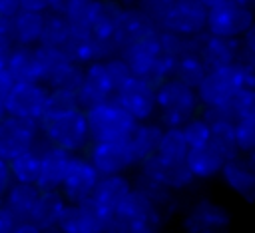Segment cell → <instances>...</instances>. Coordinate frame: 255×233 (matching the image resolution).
I'll return each instance as SVG.
<instances>
[{"mask_svg": "<svg viewBox=\"0 0 255 233\" xmlns=\"http://www.w3.org/2000/svg\"><path fill=\"white\" fill-rule=\"evenodd\" d=\"M155 117L163 127H181L185 121L197 116L201 104L195 88L169 78L155 88Z\"/></svg>", "mask_w": 255, "mask_h": 233, "instance_id": "cell-1", "label": "cell"}, {"mask_svg": "<svg viewBox=\"0 0 255 233\" xmlns=\"http://www.w3.org/2000/svg\"><path fill=\"white\" fill-rule=\"evenodd\" d=\"M42 127V141L62 147L74 155H82L92 145L88 119L84 110H76L58 117L40 119Z\"/></svg>", "mask_w": 255, "mask_h": 233, "instance_id": "cell-2", "label": "cell"}, {"mask_svg": "<svg viewBox=\"0 0 255 233\" xmlns=\"http://www.w3.org/2000/svg\"><path fill=\"white\" fill-rule=\"evenodd\" d=\"M86 119L92 141H124L129 129L135 125L116 98L86 110Z\"/></svg>", "mask_w": 255, "mask_h": 233, "instance_id": "cell-3", "label": "cell"}, {"mask_svg": "<svg viewBox=\"0 0 255 233\" xmlns=\"http://www.w3.org/2000/svg\"><path fill=\"white\" fill-rule=\"evenodd\" d=\"M36 58H38V74L40 84L46 88H76L82 66L72 62V58L62 48H50V46H36Z\"/></svg>", "mask_w": 255, "mask_h": 233, "instance_id": "cell-4", "label": "cell"}, {"mask_svg": "<svg viewBox=\"0 0 255 233\" xmlns=\"http://www.w3.org/2000/svg\"><path fill=\"white\" fill-rule=\"evenodd\" d=\"M243 80L239 74L237 64L219 68V70H209L201 84L195 88L199 104L205 110H217L227 106L241 90H243Z\"/></svg>", "mask_w": 255, "mask_h": 233, "instance_id": "cell-5", "label": "cell"}, {"mask_svg": "<svg viewBox=\"0 0 255 233\" xmlns=\"http://www.w3.org/2000/svg\"><path fill=\"white\" fill-rule=\"evenodd\" d=\"M207 6L201 0H173L159 30L173 32L187 40H197L207 32Z\"/></svg>", "mask_w": 255, "mask_h": 233, "instance_id": "cell-6", "label": "cell"}, {"mask_svg": "<svg viewBox=\"0 0 255 233\" xmlns=\"http://www.w3.org/2000/svg\"><path fill=\"white\" fill-rule=\"evenodd\" d=\"M42 141V127L38 119H24L6 116L0 121V157L10 161L24 151L34 149Z\"/></svg>", "mask_w": 255, "mask_h": 233, "instance_id": "cell-7", "label": "cell"}, {"mask_svg": "<svg viewBox=\"0 0 255 233\" xmlns=\"http://www.w3.org/2000/svg\"><path fill=\"white\" fill-rule=\"evenodd\" d=\"M255 22V14L251 6L237 4L227 0L219 6L207 10V34L239 40Z\"/></svg>", "mask_w": 255, "mask_h": 233, "instance_id": "cell-8", "label": "cell"}, {"mask_svg": "<svg viewBox=\"0 0 255 233\" xmlns=\"http://www.w3.org/2000/svg\"><path fill=\"white\" fill-rule=\"evenodd\" d=\"M229 225V211L211 199H197L181 219L183 233H227Z\"/></svg>", "mask_w": 255, "mask_h": 233, "instance_id": "cell-9", "label": "cell"}, {"mask_svg": "<svg viewBox=\"0 0 255 233\" xmlns=\"http://www.w3.org/2000/svg\"><path fill=\"white\" fill-rule=\"evenodd\" d=\"M118 104L129 114L135 123L155 119L157 106H155V86L143 78H131L118 94Z\"/></svg>", "mask_w": 255, "mask_h": 233, "instance_id": "cell-10", "label": "cell"}, {"mask_svg": "<svg viewBox=\"0 0 255 233\" xmlns=\"http://www.w3.org/2000/svg\"><path fill=\"white\" fill-rule=\"evenodd\" d=\"M235 153H239V151L233 145L209 137V141L205 145L191 147L185 161L195 179H211L221 173L225 161L231 159Z\"/></svg>", "mask_w": 255, "mask_h": 233, "instance_id": "cell-11", "label": "cell"}, {"mask_svg": "<svg viewBox=\"0 0 255 233\" xmlns=\"http://www.w3.org/2000/svg\"><path fill=\"white\" fill-rule=\"evenodd\" d=\"M100 173L86 155H74L70 169L60 185V193L66 203H84L92 199V193L100 181Z\"/></svg>", "mask_w": 255, "mask_h": 233, "instance_id": "cell-12", "label": "cell"}, {"mask_svg": "<svg viewBox=\"0 0 255 233\" xmlns=\"http://www.w3.org/2000/svg\"><path fill=\"white\" fill-rule=\"evenodd\" d=\"M76 92V98H78V104H80V110H90V108H96L108 100L114 98V90L110 86V80H108V74H106V68H104V62H92L88 66L82 68V76L74 88Z\"/></svg>", "mask_w": 255, "mask_h": 233, "instance_id": "cell-13", "label": "cell"}, {"mask_svg": "<svg viewBox=\"0 0 255 233\" xmlns=\"http://www.w3.org/2000/svg\"><path fill=\"white\" fill-rule=\"evenodd\" d=\"M46 94H48V88L42 86L40 82H18L4 102L6 114L12 117L40 121L44 116Z\"/></svg>", "mask_w": 255, "mask_h": 233, "instance_id": "cell-14", "label": "cell"}, {"mask_svg": "<svg viewBox=\"0 0 255 233\" xmlns=\"http://www.w3.org/2000/svg\"><path fill=\"white\" fill-rule=\"evenodd\" d=\"M86 157L100 175H126L135 167L124 141H92Z\"/></svg>", "mask_w": 255, "mask_h": 233, "instance_id": "cell-15", "label": "cell"}, {"mask_svg": "<svg viewBox=\"0 0 255 233\" xmlns=\"http://www.w3.org/2000/svg\"><path fill=\"white\" fill-rule=\"evenodd\" d=\"M131 191H133V181L128 175H102L90 201L108 221V217H112L128 201Z\"/></svg>", "mask_w": 255, "mask_h": 233, "instance_id": "cell-16", "label": "cell"}, {"mask_svg": "<svg viewBox=\"0 0 255 233\" xmlns=\"http://www.w3.org/2000/svg\"><path fill=\"white\" fill-rule=\"evenodd\" d=\"M225 185L245 201H255V153H235L221 173Z\"/></svg>", "mask_w": 255, "mask_h": 233, "instance_id": "cell-17", "label": "cell"}, {"mask_svg": "<svg viewBox=\"0 0 255 233\" xmlns=\"http://www.w3.org/2000/svg\"><path fill=\"white\" fill-rule=\"evenodd\" d=\"M195 52L199 54L207 72L219 70V68L233 66L237 62V58L241 54V42L207 34V36H199L195 40Z\"/></svg>", "mask_w": 255, "mask_h": 233, "instance_id": "cell-18", "label": "cell"}, {"mask_svg": "<svg viewBox=\"0 0 255 233\" xmlns=\"http://www.w3.org/2000/svg\"><path fill=\"white\" fill-rule=\"evenodd\" d=\"M58 229L62 233H106V217L92 201L66 203Z\"/></svg>", "mask_w": 255, "mask_h": 233, "instance_id": "cell-19", "label": "cell"}, {"mask_svg": "<svg viewBox=\"0 0 255 233\" xmlns=\"http://www.w3.org/2000/svg\"><path fill=\"white\" fill-rule=\"evenodd\" d=\"M40 149V179H38V187L40 189H60L70 163L74 159V153L50 145L46 141L38 143Z\"/></svg>", "mask_w": 255, "mask_h": 233, "instance_id": "cell-20", "label": "cell"}, {"mask_svg": "<svg viewBox=\"0 0 255 233\" xmlns=\"http://www.w3.org/2000/svg\"><path fill=\"white\" fill-rule=\"evenodd\" d=\"M163 125L155 119L151 121H141L135 123L129 133L124 139V145L131 157V161L135 163V167H139L147 157H151L159 145V139L163 135Z\"/></svg>", "mask_w": 255, "mask_h": 233, "instance_id": "cell-21", "label": "cell"}, {"mask_svg": "<svg viewBox=\"0 0 255 233\" xmlns=\"http://www.w3.org/2000/svg\"><path fill=\"white\" fill-rule=\"evenodd\" d=\"M44 18H46V14H40V12L18 10L10 18V42H12V46L36 48L40 44Z\"/></svg>", "mask_w": 255, "mask_h": 233, "instance_id": "cell-22", "label": "cell"}, {"mask_svg": "<svg viewBox=\"0 0 255 233\" xmlns=\"http://www.w3.org/2000/svg\"><path fill=\"white\" fill-rule=\"evenodd\" d=\"M126 10H128V6L120 0H98L92 20H90V32H94L98 36L114 38L124 22Z\"/></svg>", "mask_w": 255, "mask_h": 233, "instance_id": "cell-23", "label": "cell"}, {"mask_svg": "<svg viewBox=\"0 0 255 233\" xmlns=\"http://www.w3.org/2000/svg\"><path fill=\"white\" fill-rule=\"evenodd\" d=\"M64 207H66V199L62 197V193L58 189H40V197L36 201L30 221L36 223L44 231L54 229V227H58Z\"/></svg>", "mask_w": 255, "mask_h": 233, "instance_id": "cell-24", "label": "cell"}, {"mask_svg": "<svg viewBox=\"0 0 255 233\" xmlns=\"http://www.w3.org/2000/svg\"><path fill=\"white\" fill-rule=\"evenodd\" d=\"M38 197H40V187L38 185H28V183H16L14 181L10 185V189L6 191L2 205L18 221H30Z\"/></svg>", "mask_w": 255, "mask_h": 233, "instance_id": "cell-25", "label": "cell"}, {"mask_svg": "<svg viewBox=\"0 0 255 233\" xmlns=\"http://www.w3.org/2000/svg\"><path fill=\"white\" fill-rule=\"evenodd\" d=\"M6 72L18 82H40L38 74V58L36 48L26 46H12L8 58H6Z\"/></svg>", "mask_w": 255, "mask_h": 233, "instance_id": "cell-26", "label": "cell"}, {"mask_svg": "<svg viewBox=\"0 0 255 233\" xmlns=\"http://www.w3.org/2000/svg\"><path fill=\"white\" fill-rule=\"evenodd\" d=\"M205 74H207V68L201 62V58H199V54L195 52V46H193L191 50L177 56L171 78L189 86V88H197L201 84V80L205 78Z\"/></svg>", "mask_w": 255, "mask_h": 233, "instance_id": "cell-27", "label": "cell"}, {"mask_svg": "<svg viewBox=\"0 0 255 233\" xmlns=\"http://www.w3.org/2000/svg\"><path fill=\"white\" fill-rule=\"evenodd\" d=\"M98 0H52L50 12L64 16L76 28H88Z\"/></svg>", "mask_w": 255, "mask_h": 233, "instance_id": "cell-28", "label": "cell"}, {"mask_svg": "<svg viewBox=\"0 0 255 233\" xmlns=\"http://www.w3.org/2000/svg\"><path fill=\"white\" fill-rule=\"evenodd\" d=\"M163 221L155 217H129L114 213L106 221V233H161Z\"/></svg>", "mask_w": 255, "mask_h": 233, "instance_id": "cell-29", "label": "cell"}, {"mask_svg": "<svg viewBox=\"0 0 255 233\" xmlns=\"http://www.w3.org/2000/svg\"><path fill=\"white\" fill-rule=\"evenodd\" d=\"M187 153H189V145L185 141L181 127H165L153 155L161 161L177 163V161H185Z\"/></svg>", "mask_w": 255, "mask_h": 233, "instance_id": "cell-30", "label": "cell"}, {"mask_svg": "<svg viewBox=\"0 0 255 233\" xmlns=\"http://www.w3.org/2000/svg\"><path fill=\"white\" fill-rule=\"evenodd\" d=\"M12 179L16 183H28V185H38L40 179V149L38 145L30 151L20 153L18 157L8 161Z\"/></svg>", "mask_w": 255, "mask_h": 233, "instance_id": "cell-31", "label": "cell"}, {"mask_svg": "<svg viewBox=\"0 0 255 233\" xmlns=\"http://www.w3.org/2000/svg\"><path fill=\"white\" fill-rule=\"evenodd\" d=\"M76 110H80V104H78L76 92L72 88H48L42 119L58 117V116H64V114H70Z\"/></svg>", "mask_w": 255, "mask_h": 233, "instance_id": "cell-32", "label": "cell"}, {"mask_svg": "<svg viewBox=\"0 0 255 233\" xmlns=\"http://www.w3.org/2000/svg\"><path fill=\"white\" fill-rule=\"evenodd\" d=\"M72 34V24L54 12H48L44 18L42 34H40V44L38 46H50V48H64Z\"/></svg>", "mask_w": 255, "mask_h": 233, "instance_id": "cell-33", "label": "cell"}, {"mask_svg": "<svg viewBox=\"0 0 255 233\" xmlns=\"http://www.w3.org/2000/svg\"><path fill=\"white\" fill-rule=\"evenodd\" d=\"M118 54V46H116V40L114 38H108V36H98L94 32H90L88 36V44H86V58H88V64L92 62H106L110 60L112 56ZM86 64V66H88Z\"/></svg>", "mask_w": 255, "mask_h": 233, "instance_id": "cell-34", "label": "cell"}, {"mask_svg": "<svg viewBox=\"0 0 255 233\" xmlns=\"http://www.w3.org/2000/svg\"><path fill=\"white\" fill-rule=\"evenodd\" d=\"M104 68H106V74H108V80H110V86H112L114 98H116V94L133 78V72H131L129 64L120 54H116L110 60H106L104 62Z\"/></svg>", "mask_w": 255, "mask_h": 233, "instance_id": "cell-35", "label": "cell"}, {"mask_svg": "<svg viewBox=\"0 0 255 233\" xmlns=\"http://www.w3.org/2000/svg\"><path fill=\"white\" fill-rule=\"evenodd\" d=\"M181 131H183V135H185V141H187V145H189V149L191 147H201V145H205L207 141H209V137H211V125H209V121L201 116H195V117H191L189 121H185L183 125H181Z\"/></svg>", "mask_w": 255, "mask_h": 233, "instance_id": "cell-36", "label": "cell"}, {"mask_svg": "<svg viewBox=\"0 0 255 233\" xmlns=\"http://www.w3.org/2000/svg\"><path fill=\"white\" fill-rule=\"evenodd\" d=\"M235 147L239 153L255 151V117H241L235 121Z\"/></svg>", "mask_w": 255, "mask_h": 233, "instance_id": "cell-37", "label": "cell"}, {"mask_svg": "<svg viewBox=\"0 0 255 233\" xmlns=\"http://www.w3.org/2000/svg\"><path fill=\"white\" fill-rule=\"evenodd\" d=\"M173 0H131L129 6L135 8L137 12H141L145 18H149L153 24H161V20L165 18L169 6Z\"/></svg>", "mask_w": 255, "mask_h": 233, "instance_id": "cell-38", "label": "cell"}, {"mask_svg": "<svg viewBox=\"0 0 255 233\" xmlns=\"http://www.w3.org/2000/svg\"><path fill=\"white\" fill-rule=\"evenodd\" d=\"M235 64H237V68H239L243 86L255 90V56H253V54H245V52H241Z\"/></svg>", "mask_w": 255, "mask_h": 233, "instance_id": "cell-39", "label": "cell"}, {"mask_svg": "<svg viewBox=\"0 0 255 233\" xmlns=\"http://www.w3.org/2000/svg\"><path fill=\"white\" fill-rule=\"evenodd\" d=\"M50 8H52V0H20V10L48 14Z\"/></svg>", "mask_w": 255, "mask_h": 233, "instance_id": "cell-40", "label": "cell"}, {"mask_svg": "<svg viewBox=\"0 0 255 233\" xmlns=\"http://www.w3.org/2000/svg\"><path fill=\"white\" fill-rule=\"evenodd\" d=\"M12 183H14V179H12V173H10V165H8L6 159L0 157V199H4V195H6V191L10 189Z\"/></svg>", "mask_w": 255, "mask_h": 233, "instance_id": "cell-41", "label": "cell"}, {"mask_svg": "<svg viewBox=\"0 0 255 233\" xmlns=\"http://www.w3.org/2000/svg\"><path fill=\"white\" fill-rule=\"evenodd\" d=\"M16 223H18V219L0 203V233H12Z\"/></svg>", "mask_w": 255, "mask_h": 233, "instance_id": "cell-42", "label": "cell"}, {"mask_svg": "<svg viewBox=\"0 0 255 233\" xmlns=\"http://www.w3.org/2000/svg\"><path fill=\"white\" fill-rule=\"evenodd\" d=\"M14 86H16V80L6 72V68H2L0 70V100L2 102H6V98H8V94L12 92Z\"/></svg>", "mask_w": 255, "mask_h": 233, "instance_id": "cell-43", "label": "cell"}, {"mask_svg": "<svg viewBox=\"0 0 255 233\" xmlns=\"http://www.w3.org/2000/svg\"><path fill=\"white\" fill-rule=\"evenodd\" d=\"M241 52L255 56V22L251 24V28H249V30L243 34V38H241Z\"/></svg>", "mask_w": 255, "mask_h": 233, "instance_id": "cell-44", "label": "cell"}, {"mask_svg": "<svg viewBox=\"0 0 255 233\" xmlns=\"http://www.w3.org/2000/svg\"><path fill=\"white\" fill-rule=\"evenodd\" d=\"M20 10V0H0V16L12 18Z\"/></svg>", "mask_w": 255, "mask_h": 233, "instance_id": "cell-45", "label": "cell"}, {"mask_svg": "<svg viewBox=\"0 0 255 233\" xmlns=\"http://www.w3.org/2000/svg\"><path fill=\"white\" fill-rule=\"evenodd\" d=\"M12 233H44V229H40L32 221H18L16 227L12 229Z\"/></svg>", "mask_w": 255, "mask_h": 233, "instance_id": "cell-46", "label": "cell"}, {"mask_svg": "<svg viewBox=\"0 0 255 233\" xmlns=\"http://www.w3.org/2000/svg\"><path fill=\"white\" fill-rule=\"evenodd\" d=\"M10 50H12V42H10V38L0 36V70L6 66V58H8Z\"/></svg>", "mask_w": 255, "mask_h": 233, "instance_id": "cell-47", "label": "cell"}, {"mask_svg": "<svg viewBox=\"0 0 255 233\" xmlns=\"http://www.w3.org/2000/svg\"><path fill=\"white\" fill-rule=\"evenodd\" d=\"M0 36L10 38V18L0 16Z\"/></svg>", "mask_w": 255, "mask_h": 233, "instance_id": "cell-48", "label": "cell"}, {"mask_svg": "<svg viewBox=\"0 0 255 233\" xmlns=\"http://www.w3.org/2000/svg\"><path fill=\"white\" fill-rule=\"evenodd\" d=\"M207 8H213V6H219V4H223V2H227V0H201Z\"/></svg>", "mask_w": 255, "mask_h": 233, "instance_id": "cell-49", "label": "cell"}, {"mask_svg": "<svg viewBox=\"0 0 255 233\" xmlns=\"http://www.w3.org/2000/svg\"><path fill=\"white\" fill-rule=\"evenodd\" d=\"M6 116H8V114H6V106H4V102L0 100V121H2Z\"/></svg>", "mask_w": 255, "mask_h": 233, "instance_id": "cell-50", "label": "cell"}, {"mask_svg": "<svg viewBox=\"0 0 255 233\" xmlns=\"http://www.w3.org/2000/svg\"><path fill=\"white\" fill-rule=\"evenodd\" d=\"M44 233H62V231H60V229H58V227H54V229H46V231H44Z\"/></svg>", "mask_w": 255, "mask_h": 233, "instance_id": "cell-51", "label": "cell"}, {"mask_svg": "<svg viewBox=\"0 0 255 233\" xmlns=\"http://www.w3.org/2000/svg\"><path fill=\"white\" fill-rule=\"evenodd\" d=\"M120 2H124L126 6H129V2H131V0H120Z\"/></svg>", "mask_w": 255, "mask_h": 233, "instance_id": "cell-52", "label": "cell"}, {"mask_svg": "<svg viewBox=\"0 0 255 233\" xmlns=\"http://www.w3.org/2000/svg\"><path fill=\"white\" fill-rule=\"evenodd\" d=\"M251 2H253V4H255V0H251Z\"/></svg>", "mask_w": 255, "mask_h": 233, "instance_id": "cell-53", "label": "cell"}, {"mask_svg": "<svg viewBox=\"0 0 255 233\" xmlns=\"http://www.w3.org/2000/svg\"><path fill=\"white\" fill-rule=\"evenodd\" d=\"M253 153H255V151H253Z\"/></svg>", "mask_w": 255, "mask_h": 233, "instance_id": "cell-54", "label": "cell"}]
</instances>
